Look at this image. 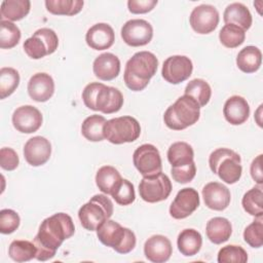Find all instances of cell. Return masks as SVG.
I'll list each match as a JSON object with an SVG mask.
<instances>
[{
    "label": "cell",
    "mask_w": 263,
    "mask_h": 263,
    "mask_svg": "<svg viewBox=\"0 0 263 263\" xmlns=\"http://www.w3.org/2000/svg\"><path fill=\"white\" fill-rule=\"evenodd\" d=\"M75 232L72 218L65 213H57L44 219L33 242L36 246L38 261H47L54 257L63 241L70 238Z\"/></svg>",
    "instance_id": "cell-1"
},
{
    "label": "cell",
    "mask_w": 263,
    "mask_h": 263,
    "mask_svg": "<svg viewBox=\"0 0 263 263\" xmlns=\"http://www.w3.org/2000/svg\"><path fill=\"white\" fill-rule=\"evenodd\" d=\"M158 60L154 53L145 50L136 52L125 65L123 74L125 85L134 91L143 90L156 74Z\"/></svg>",
    "instance_id": "cell-2"
},
{
    "label": "cell",
    "mask_w": 263,
    "mask_h": 263,
    "mask_svg": "<svg viewBox=\"0 0 263 263\" xmlns=\"http://www.w3.org/2000/svg\"><path fill=\"white\" fill-rule=\"evenodd\" d=\"M82 100L88 109L104 114L118 112L123 105L121 91L101 82L88 83L82 91Z\"/></svg>",
    "instance_id": "cell-3"
},
{
    "label": "cell",
    "mask_w": 263,
    "mask_h": 263,
    "mask_svg": "<svg viewBox=\"0 0 263 263\" xmlns=\"http://www.w3.org/2000/svg\"><path fill=\"white\" fill-rule=\"evenodd\" d=\"M200 116V107L189 96H182L171 105L163 114L165 125L174 130H182L197 122Z\"/></svg>",
    "instance_id": "cell-4"
},
{
    "label": "cell",
    "mask_w": 263,
    "mask_h": 263,
    "mask_svg": "<svg viewBox=\"0 0 263 263\" xmlns=\"http://www.w3.org/2000/svg\"><path fill=\"white\" fill-rule=\"evenodd\" d=\"M97 236L99 240L106 247L112 248L119 254H127L136 247L135 233L121 226L118 222L108 219L97 229Z\"/></svg>",
    "instance_id": "cell-5"
},
{
    "label": "cell",
    "mask_w": 263,
    "mask_h": 263,
    "mask_svg": "<svg viewBox=\"0 0 263 263\" xmlns=\"http://www.w3.org/2000/svg\"><path fill=\"white\" fill-rule=\"evenodd\" d=\"M239 154L228 148H218L209 157L211 171L227 184L236 183L242 173Z\"/></svg>",
    "instance_id": "cell-6"
},
{
    "label": "cell",
    "mask_w": 263,
    "mask_h": 263,
    "mask_svg": "<svg viewBox=\"0 0 263 263\" xmlns=\"http://www.w3.org/2000/svg\"><path fill=\"white\" fill-rule=\"evenodd\" d=\"M113 215V203L105 194L93 195L78 211V218L83 228L97 231L99 226Z\"/></svg>",
    "instance_id": "cell-7"
},
{
    "label": "cell",
    "mask_w": 263,
    "mask_h": 263,
    "mask_svg": "<svg viewBox=\"0 0 263 263\" xmlns=\"http://www.w3.org/2000/svg\"><path fill=\"white\" fill-rule=\"evenodd\" d=\"M104 135L110 143L120 145L136 141L141 135L139 121L132 116H120L107 120L104 125Z\"/></svg>",
    "instance_id": "cell-8"
},
{
    "label": "cell",
    "mask_w": 263,
    "mask_h": 263,
    "mask_svg": "<svg viewBox=\"0 0 263 263\" xmlns=\"http://www.w3.org/2000/svg\"><path fill=\"white\" fill-rule=\"evenodd\" d=\"M58 35L49 28H41L37 30L33 36L26 39L23 44L25 52L33 60H39L45 55L53 53L58 49Z\"/></svg>",
    "instance_id": "cell-9"
},
{
    "label": "cell",
    "mask_w": 263,
    "mask_h": 263,
    "mask_svg": "<svg viewBox=\"0 0 263 263\" xmlns=\"http://www.w3.org/2000/svg\"><path fill=\"white\" fill-rule=\"evenodd\" d=\"M171 192L172 182L162 172L154 176L143 177L139 184L140 197L149 203L165 200Z\"/></svg>",
    "instance_id": "cell-10"
},
{
    "label": "cell",
    "mask_w": 263,
    "mask_h": 263,
    "mask_svg": "<svg viewBox=\"0 0 263 263\" xmlns=\"http://www.w3.org/2000/svg\"><path fill=\"white\" fill-rule=\"evenodd\" d=\"M135 167L143 177H150L162 172V162L158 149L152 144H143L133 154Z\"/></svg>",
    "instance_id": "cell-11"
},
{
    "label": "cell",
    "mask_w": 263,
    "mask_h": 263,
    "mask_svg": "<svg viewBox=\"0 0 263 263\" xmlns=\"http://www.w3.org/2000/svg\"><path fill=\"white\" fill-rule=\"evenodd\" d=\"M153 37V28L145 20L135 18L127 21L121 28V38L133 47L148 44Z\"/></svg>",
    "instance_id": "cell-12"
},
{
    "label": "cell",
    "mask_w": 263,
    "mask_h": 263,
    "mask_svg": "<svg viewBox=\"0 0 263 263\" xmlns=\"http://www.w3.org/2000/svg\"><path fill=\"white\" fill-rule=\"evenodd\" d=\"M192 70L193 65L188 57L172 55L163 62L161 75L166 82L179 84L191 76Z\"/></svg>",
    "instance_id": "cell-13"
},
{
    "label": "cell",
    "mask_w": 263,
    "mask_h": 263,
    "mask_svg": "<svg viewBox=\"0 0 263 263\" xmlns=\"http://www.w3.org/2000/svg\"><path fill=\"white\" fill-rule=\"evenodd\" d=\"M219 12L215 6L201 4L193 8L189 16V23L197 34H210L219 24Z\"/></svg>",
    "instance_id": "cell-14"
},
{
    "label": "cell",
    "mask_w": 263,
    "mask_h": 263,
    "mask_svg": "<svg viewBox=\"0 0 263 263\" xmlns=\"http://www.w3.org/2000/svg\"><path fill=\"white\" fill-rule=\"evenodd\" d=\"M43 118L41 112L31 105H25L16 108L12 114V124L14 128L23 134H32L37 132Z\"/></svg>",
    "instance_id": "cell-15"
},
{
    "label": "cell",
    "mask_w": 263,
    "mask_h": 263,
    "mask_svg": "<svg viewBox=\"0 0 263 263\" xmlns=\"http://www.w3.org/2000/svg\"><path fill=\"white\" fill-rule=\"evenodd\" d=\"M200 200L194 188L181 189L170 206V215L177 220L189 217L198 206Z\"/></svg>",
    "instance_id": "cell-16"
},
{
    "label": "cell",
    "mask_w": 263,
    "mask_h": 263,
    "mask_svg": "<svg viewBox=\"0 0 263 263\" xmlns=\"http://www.w3.org/2000/svg\"><path fill=\"white\" fill-rule=\"evenodd\" d=\"M51 154L50 142L41 136L29 139L24 146V157L32 166H40L46 163Z\"/></svg>",
    "instance_id": "cell-17"
},
{
    "label": "cell",
    "mask_w": 263,
    "mask_h": 263,
    "mask_svg": "<svg viewBox=\"0 0 263 263\" xmlns=\"http://www.w3.org/2000/svg\"><path fill=\"white\" fill-rule=\"evenodd\" d=\"M204 204L214 211H224L231 199L229 189L219 182H210L202 188Z\"/></svg>",
    "instance_id": "cell-18"
},
{
    "label": "cell",
    "mask_w": 263,
    "mask_h": 263,
    "mask_svg": "<svg viewBox=\"0 0 263 263\" xmlns=\"http://www.w3.org/2000/svg\"><path fill=\"white\" fill-rule=\"evenodd\" d=\"M173 253L171 240L161 234L152 235L144 245L145 257L153 263L166 262Z\"/></svg>",
    "instance_id": "cell-19"
},
{
    "label": "cell",
    "mask_w": 263,
    "mask_h": 263,
    "mask_svg": "<svg viewBox=\"0 0 263 263\" xmlns=\"http://www.w3.org/2000/svg\"><path fill=\"white\" fill-rule=\"evenodd\" d=\"M85 41L87 45L95 50L108 49L115 41V33L110 25L99 23L87 30Z\"/></svg>",
    "instance_id": "cell-20"
},
{
    "label": "cell",
    "mask_w": 263,
    "mask_h": 263,
    "mask_svg": "<svg viewBox=\"0 0 263 263\" xmlns=\"http://www.w3.org/2000/svg\"><path fill=\"white\" fill-rule=\"evenodd\" d=\"M54 92V81L47 73H36L28 82V93L36 102L48 101Z\"/></svg>",
    "instance_id": "cell-21"
},
{
    "label": "cell",
    "mask_w": 263,
    "mask_h": 263,
    "mask_svg": "<svg viewBox=\"0 0 263 263\" xmlns=\"http://www.w3.org/2000/svg\"><path fill=\"white\" fill-rule=\"evenodd\" d=\"M92 70L97 78L103 81H110L118 76L120 72V61L115 54L104 52L93 61Z\"/></svg>",
    "instance_id": "cell-22"
},
{
    "label": "cell",
    "mask_w": 263,
    "mask_h": 263,
    "mask_svg": "<svg viewBox=\"0 0 263 263\" xmlns=\"http://www.w3.org/2000/svg\"><path fill=\"white\" fill-rule=\"evenodd\" d=\"M223 114L232 125H239L247 121L250 115V106L247 100L240 96H232L224 104Z\"/></svg>",
    "instance_id": "cell-23"
},
{
    "label": "cell",
    "mask_w": 263,
    "mask_h": 263,
    "mask_svg": "<svg viewBox=\"0 0 263 263\" xmlns=\"http://www.w3.org/2000/svg\"><path fill=\"white\" fill-rule=\"evenodd\" d=\"M223 20L226 25H235L241 28L243 31L249 30L253 22L249 8L239 2H234L227 5L224 10Z\"/></svg>",
    "instance_id": "cell-24"
},
{
    "label": "cell",
    "mask_w": 263,
    "mask_h": 263,
    "mask_svg": "<svg viewBox=\"0 0 263 263\" xmlns=\"http://www.w3.org/2000/svg\"><path fill=\"white\" fill-rule=\"evenodd\" d=\"M208 238L215 245L227 241L232 233V226L228 219L223 217H215L208 221L205 226Z\"/></svg>",
    "instance_id": "cell-25"
},
{
    "label": "cell",
    "mask_w": 263,
    "mask_h": 263,
    "mask_svg": "<svg viewBox=\"0 0 263 263\" xmlns=\"http://www.w3.org/2000/svg\"><path fill=\"white\" fill-rule=\"evenodd\" d=\"M201 245V234L193 228H186L182 230L177 238V246L179 251L182 255L187 257L196 255L200 251Z\"/></svg>",
    "instance_id": "cell-26"
},
{
    "label": "cell",
    "mask_w": 263,
    "mask_h": 263,
    "mask_svg": "<svg viewBox=\"0 0 263 263\" xmlns=\"http://www.w3.org/2000/svg\"><path fill=\"white\" fill-rule=\"evenodd\" d=\"M262 63L261 50L253 45L243 47L236 57V65L243 73H255Z\"/></svg>",
    "instance_id": "cell-27"
},
{
    "label": "cell",
    "mask_w": 263,
    "mask_h": 263,
    "mask_svg": "<svg viewBox=\"0 0 263 263\" xmlns=\"http://www.w3.org/2000/svg\"><path fill=\"white\" fill-rule=\"evenodd\" d=\"M31 8L29 0H4L0 6L1 20L14 22L24 18Z\"/></svg>",
    "instance_id": "cell-28"
},
{
    "label": "cell",
    "mask_w": 263,
    "mask_h": 263,
    "mask_svg": "<svg viewBox=\"0 0 263 263\" xmlns=\"http://www.w3.org/2000/svg\"><path fill=\"white\" fill-rule=\"evenodd\" d=\"M166 155L172 167L187 165L191 163L194 158L193 149L186 142H176L172 144Z\"/></svg>",
    "instance_id": "cell-29"
},
{
    "label": "cell",
    "mask_w": 263,
    "mask_h": 263,
    "mask_svg": "<svg viewBox=\"0 0 263 263\" xmlns=\"http://www.w3.org/2000/svg\"><path fill=\"white\" fill-rule=\"evenodd\" d=\"M106 118L102 115L93 114L86 117L81 125L82 136L90 142H101L105 139L104 125Z\"/></svg>",
    "instance_id": "cell-30"
},
{
    "label": "cell",
    "mask_w": 263,
    "mask_h": 263,
    "mask_svg": "<svg viewBox=\"0 0 263 263\" xmlns=\"http://www.w3.org/2000/svg\"><path fill=\"white\" fill-rule=\"evenodd\" d=\"M122 180L119 172L111 165H104L99 168L96 175L98 188L106 195H110L115 186Z\"/></svg>",
    "instance_id": "cell-31"
},
{
    "label": "cell",
    "mask_w": 263,
    "mask_h": 263,
    "mask_svg": "<svg viewBox=\"0 0 263 263\" xmlns=\"http://www.w3.org/2000/svg\"><path fill=\"white\" fill-rule=\"evenodd\" d=\"M184 95L194 99L198 106L201 108L209 103L212 96V89L205 80L201 78H195L188 82L185 87Z\"/></svg>",
    "instance_id": "cell-32"
},
{
    "label": "cell",
    "mask_w": 263,
    "mask_h": 263,
    "mask_svg": "<svg viewBox=\"0 0 263 263\" xmlns=\"http://www.w3.org/2000/svg\"><path fill=\"white\" fill-rule=\"evenodd\" d=\"M37 249L34 242L15 239L9 245L8 255L15 262H27L36 258Z\"/></svg>",
    "instance_id": "cell-33"
},
{
    "label": "cell",
    "mask_w": 263,
    "mask_h": 263,
    "mask_svg": "<svg viewBox=\"0 0 263 263\" xmlns=\"http://www.w3.org/2000/svg\"><path fill=\"white\" fill-rule=\"evenodd\" d=\"M84 2L81 0H46L47 11L55 15H74L81 11Z\"/></svg>",
    "instance_id": "cell-34"
},
{
    "label": "cell",
    "mask_w": 263,
    "mask_h": 263,
    "mask_svg": "<svg viewBox=\"0 0 263 263\" xmlns=\"http://www.w3.org/2000/svg\"><path fill=\"white\" fill-rule=\"evenodd\" d=\"M241 204L243 210L251 216L262 217L263 216V192L260 186L253 187L247 191L242 197Z\"/></svg>",
    "instance_id": "cell-35"
},
{
    "label": "cell",
    "mask_w": 263,
    "mask_h": 263,
    "mask_svg": "<svg viewBox=\"0 0 263 263\" xmlns=\"http://www.w3.org/2000/svg\"><path fill=\"white\" fill-rule=\"evenodd\" d=\"M220 42L227 48H235L243 43L246 31L235 25H225L219 32Z\"/></svg>",
    "instance_id": "cell-36"
},
{
    "label": "cell",
    "mask_w": 263,
    "mask_h": 263,
    "mask_svg": "<svg viewBox=\"0 0 263 263\" xmlns=\"http://www.w3.org/2000/svg\"><path fill=\"white\" fill-rule=\"evenodd\" d=\"M20 84L18 72L10 67H4L0 70V98L3 100L9 97Z\"/></svg>",
    "instance_id": "cell-37"
},
{
    "label": "cell",
    "mask_w": 263,
    "mask_h": 263,
    "mask_svg": "<svg viewBox=\"0 0 263 263\" xmlns=\"http://www.w3.org/2000/svg\"><path fill=\"white\" fill-rule=\"evenodd\" d=\"M21 39V31L12 22L1 20L0 22V47L9 49L18 44Z\"/></svg>",
    "instance_id": "cell-38"
},
{
    "label": "cell",
    "mask_w": 263,
    "mask_h": 263,
    "mask_svg": "<svg viewBox=\"0 0 263 263\" xmlns=\"http://www.w3.org/2000/svg\"><path fill=\"white\" fill-rule=\"evenodd\" d=\"M110 195L113 197L116 203L120 205H128L135 201V187L132 182L126 179H122L115 186Z\"/></svg>",
    "instance_id": "cell-39"
},
{
    "label": "cell",
    "mask_w": 263,
    "mask_h": 263,
    "mask_svg": "<svg viewBox=\"0 0 263 263\" xmlns=\"http://www.w3.org/2000/svg\"><path fill=\"white\" fill-rule=\"evenodd\" d=\"M248 254L243 248L235 245H228L220 249L218 253L219 263H246Z\"/></svg>",
    "instance_id": "cell-40"
},
{
    "label": "cell",
    "mask_w": 263,
    "mask_h": 263,
    "mask_svg": "<svg viewBox=\"0 0 263 263\" xmlns=\"http://www.w3.org/2000/svg\"><path fill=\"white\" fill-rule=\"evenodd\" d=\"M245 241L252 248H261L263 245V219L257 217L243 231Z\"/></svg>",
    "instance_id": "cell-41"
},
{
    "label": "cell",
    "mask_w": 263,
    "mask_h": 263,
    "mask_svg": "<svg viewBox=\"0 0 263 263\" xmlns=\"http://www.w3.org/2000/svg\"><path fill=\"white\" fill-rule=\"evenodd\" d=\"M20 216L16 212L10 209H4L0 212V232L10 234L20 226Z\"/></svg>",
    "instance_id": "cell-42"
},
{
    "label": "cell",
    "mask_w": 263,
    "mask_h": 263,
    "mask_svg": "<svg viewBox=\"0 0 263 263\" xmlns=\"http://www.w3.org/2000/svg\"><path fill=\"white\" fill-rule=\"evenodd\" d=\"M171 174L173 176V179L181 184L189 183L193 180V178L196 175V165L194 161L187 165L178 166V167H172Z\"/></svg>",
    "instance_id": "cell-43"
},
{
    "label": "cell",
    "mask_w": 263,
    "mask_h": 263,
    "mask_svg": "<svg viewBox=\"0 0 263 263\" xmlns=\"http://www.w3.org/2000/svg\"><path fill=\"white\" fill-rule=\"evenodd\" d=\"M20 162L16 152L12 148L4 147L0 150V165L5 171H13Z\"/></svg>",
    "instance_id": "cell-44"
},
{
    "label": "cell",
    "mask_w": 263,
    "mask_h": 263,
    "mask_svg": "<svg viewBox=\"0 0 263 263\" xmlns=\"http://www.w3.org/2000/svg\"><path fill=\"white\" fill-rule=\"evenodd\" d=\"M156 4H157V0H128L127 1L128 10L135 14L147 13L151 11Z\"/></svg>",
    "instance_id": "cell-45"
},
{
    "label": "cell",
    "mask_w": 263,
    "mask_h": 263,
    "mask_svg": "<svg viewBox=\"0 0 263 263\" xmlns=\"http://www.w3.org/2000/svg\"><path fill=\"white\" fill-rule=\"evenodd\" d=\"M250 172H251V176L253 178V180L258 184V185H262L263 183V177H262V154L258 155L251 164L250 167Z\"/></svg>",
    "instance_id": "cell-46"
}]
</instances>
